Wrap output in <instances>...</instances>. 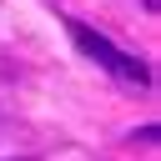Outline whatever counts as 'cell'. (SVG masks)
Returning <instances> with one entry per match:
<instances>
[{
    "label": "cell",
    "mask_w": 161,
    "mask_h": 161,
    "mask_svg": "<svg viewBox=\"0 0 161 161\" xmlns=\"http://www.w3.org/2000/svg\"><path fill=\"white\" fill-rule=\"evenodd\" d=\"M141 5H146V10H156V0H141Z\"/></svg>",
    "instance_id": "7a4b0ae2"
},
{
    "label": "cell",
    "mask_w": 161,
    "mask_h": 161,
    "mask_svg": "<svg viewBox=\"0 0 161 161\" xmlns=\"http://www.w3.org/2000/svg\"><path fill=\"white\" fill-rule=\"evenodd\" d=\"M65 30H70L75 50H80V55H91L111 80H121V86H131V91H151V65H146L136 50H121L111 35H101L96 25L75 20V15H65Z\"/></svg>",
    "instance_id": "6da1fadb"
}]
</instances>
